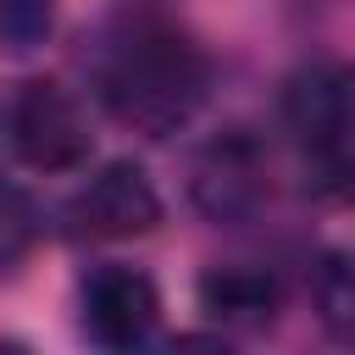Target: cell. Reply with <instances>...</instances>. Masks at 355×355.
Listing matches in <instances>:
<instances>
[{
	"label": "cell",
	"mask_w": 355,
	"mask_h": 355,
	"mask_svg": "<svg viewBox=\"0 0 355 355\" xmlns=\"http://www.w3.org/2000/svg\"><path fill=\"white\" fill-rule=\"evenodd\" d=\"M283 133L322 189L355 194V61H311L283 83Z\"/></svg>",
	"instance_id": "obj_2"
},
{
	"label": "cell",
	"mask_w": 355,
	"mask_h": 355,
	"mask_svg": "<svg viewBox=\"0 0 355 355\" xmlns=\"http://www.w3.org/2000/svg\"><path fill=\"white\" fill-rule=\"evenodd\" d=\"M61 222L83 244H116V239H144L161 227V194L144 166L133 161H105L67 205Z\"/></svg>",
	"instance_id": "obj_6"
},
{
	"label": "cell",
	"mask_w": 355,
	"mask_h": 355,
	"mask_svg": "<svg viewBox=\"0 0 355 355\" xmlns=\"http://www.w3.org/2000/svg\"><path fill=\"white\" fill-rule=\"evenodd\" d=\"M55 28V0H0V50L33 55Z\"/></svg>",
	"instance_id": "obj_10"
},
{
	"label": "cell",
	"mask_w": 355,
	"mask_h": 355,
	"mask_svg": "<svg viewBox=\"0 0 355 355\" xmlns=\"http://www.w3.org/2000/svg\"><path fill=\"white\" fill-rule=\"evenodd\" d=\"M316 311L338 344H355V255H327L316 266Z\"/></svg>",
	"instance_id": "obj_8"
},
{
	"label": "cell",
	"mask_w": 355,
	"mask_h": 355,
	"mask_svg": "<svg viewBox=\"0 0 355 355\" xmlns=\"http://www.w3.org/2000/svg\"><path fill=\"white\" fill-rule=\"evenodd\" d=\"M161 322V288L144 266L94 261L78 277V327L100 349H139Z\"/></svg>",
	"instance_id": "obj_4"
},
{
	"label": "cell",
	"mask_w": 355,
	"mask_h": 355,
	"mask_svg": "<svg viewBox=\"0 0 355 355\" xmlns=\"http://www.w3.org/2000/svg\"><path fill=\"white\" fill-rule=\"evenodd\" d=\"M200 311L227 327H266L283 311V277L261 261H216L200 277Z\"/></svg>",
	"instance_id": "obj_7"
},
{
	"label": "cell",
	"mask_w": 355,
	"mask_h": 355,
	"mask_svg": "<svg viewBox=\"0 0 355 355\" xmlns=\"http://www.w3.org/2000/svg\"><path fill=\"white\" fill-rule=\"evenodd\" d=\"M189 200L205 222H255L272 200V155L250 128L211 133L189 161Z\"/></svg>",
	"instance_id": "obj_3"
},
{
	"label": "cell",
	"mask_w": 355,
	"mask_h": 355,
	"mask_svg": "<svg viewBox=\"0 0 355 355\" xmlns=\"http://www.w3.org/2000/svg\"><path fill=\"white\" fill-rule=\"evenodd\" d=\"M6 128H11L17 161L33 166V172H78L89 161V150H94L83 105L61 83H50V78H28L17 89Z\"/></svg>",
	"instance_id": "obj_5"
},
{
	"label": "cell",
	"mask_w": 355,
	"mask_h": 355,
	"mask_svg": "<svg viewBox=\"0 0 355 355\" xmlns=\"http://www.w3.org/2000/svg\"><path fill=\"white\" fill-rule=\"evenodd\" d=\"M100 105L139 139H172L194 122L211 94L205 50L161 17H122L100 33L89 55Z\"/></svg>",
	"instance_id": "obj_1"
},
{
	"label": "cell",
	"mask_w": 355,
	"mask_h": 355,
	"mask_svg": "<svg viewBox=\"0 0 355 355\" xmlns=\"http://www.w3.org/2000/svg\"><path fill=\"white\" fill-rule=\"evenodd\" d=\"M39 233H44V211L33 205V194L22 183L0 178V266L28 261L33 244H39Z\"/></svg>",
	"instance_id": "obj_9"
}]
</instances>
